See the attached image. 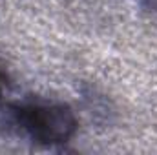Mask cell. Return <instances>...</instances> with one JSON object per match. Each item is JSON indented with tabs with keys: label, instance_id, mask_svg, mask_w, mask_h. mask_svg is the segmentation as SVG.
Masks as SVG:
<instances>
[{
	"label": "cell",
	"instance_id": "1",
	"mask_svg": "<svg viewBox=\"0 0 157 155\" xmlns=\"http://www.w3.org/2000/svg\"><path fill=\"white\" fill-rule=\"evenodd\" d=\"M18 112V120L24 128L42 142H62L75 130V119L62 106L31 104Z\"/></svg>",
	"mask_w": 157,
	"mask_h": 155
}]
</instances>
